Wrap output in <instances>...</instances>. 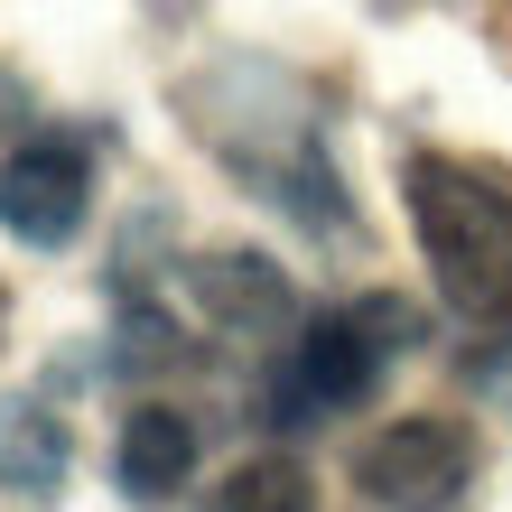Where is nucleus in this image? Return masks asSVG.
Here are the masks:
<instances>
[{
	"instance_id": "nucleus-3",
	"label": "nucleus",
	"mask_w": 512,
	"mask_h": 512,
	"mask_svg": "<svg viewBox=\"0 0 512 512\" xmlns=\"http://www.w3.org/2000/svg\"><path fill=\"white\" fill-rule=\"evenodd\" d=\"M354 485L382 512H457L466 485H475V438L457 419H391L354 457Z\"/></svg>"
},
{
	"instance_id": "nucleus-2",
	"label": "nucleus",
	"mask_w": 512,
	"mask_h": 512,
	"mask_svg": "<svg viewBox=\"0 0 512 512\" xmlns=\"http://www.w3.org/2000/svg\"><path fill=\"white\" fill-rule=\"evenodd\" d=\"M419 345V308L410 298H354V308H326L289 354V382L308 410H364L382 373Z\"/></svg>"
},
{
	"instance_id": "nucleus-1",
	"label": "nucleus",
	"mask_w": 512,
	"mask_h": 512,
	"mask_svg": "<svg viewBox=\"0 0 512 512\" xmlns=\"http://www.w3.org/2000/svg\"><path fill=\"white\" fill-rule=\"evenodd\" d=\"M410 196V233L429 252V280L447 289V308L475 326H512V187L466 159L419 149L401 168Z\"/></svg>"
},
{
	"instance_id": "nucleus-7",
	"label": "nucleus",
	"mask_w": 512,
	"mask_h": 512,
	"mask_svg": "<svg viewBox=\"0 0 512 512\" xmlns=\"http://www.w3.org/2000/svg\"><path fill=\"white\" fill-rule=\"evenodd\" d=\"M0 485L10 494H56L66 485V429L38 401H0Z\"/></svg>"
},
{
	"instance_id": "nucleus-8",
	"label": "nucleus",
	"mask_w": 512,
	"mask_h": 512,
	"mask_svg": "<svg viewBox=\"0 0 512 512\" xmlns=\"http://www.w3.org/2000/svg\"><path fill=\"white\" fill-rule=\"evenodd\" d=\"M215 512H317V485L298 457H252L215 485Z\"/></svg>"
},
{
	"instance_id": "nucleus-4",
	"label": "nucleus",
	"mask_w": 512,
	"mask_h": 512,
	"mask_svg": "<svg viewBox=\"0 0 512 512\" xmlns=\"http://www.w3.org/2000/svg\"><path fill=\"white\" fill-rule=\"evenodd\" d=\"M94 215V159L75 140H28L0 159V233L28 252H66Z\"/></svg>"
},
{
	"instance_id": "nucleus-6",
	"label": "nucleus",
	"mask_w": 512,
	"mask_h": 512,
	"mask_svg": "<svg viewBox=\"0 0 512 512\" xmlns=\"http://www.w3.org/2000/svg\"><path fill=\"white\" fill-rule=\"evenodd\" d=\"M196 475V429L177 410H131L122 419V438H112V485H122L131 503H168L177 485Z\"/></svg>"
},
{
	"instance_id": "nucleus-5",
	"label": "nucleus",
	"mask_w": 512,
	"mask_h": 512,
	"mask_svg": "<svg viewBox=\"0 0 512 512\" xmlns=\"http://www.w3.org/2000/svg\"><path fill=\"white\" fill-rule=\"evenodd\" d=\"M187 289H196V308L215 326H233V336H261V326L289 317V280H280V261H261V252H196Z\"/></svg>"
}]
</instances>
